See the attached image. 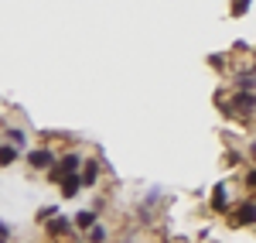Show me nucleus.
Wrapping results in <instances>:
<instances>
[{
    "label": "nucleus",
    "mask_w": 256,
    "mask_h": 243,
    "mask_svg": "<svg viewBox=\"0 0 256 243\" xmlns=\"http://www.w3.org/2000/svg\"><path fill=\"white\" fill-rule=\"evenodd\" d=\"M82 161H86V158H82L79 151H62L58 158H55V164L48 168V178L58 185L65 175H79V171H82Z\"/></svg>",
    "instance_id": "obj_1"
},
{
    "label": "nucleus",
    "mask_w": 256,
    "mask_h": 243,
    "mask_svg": "<svg viewBox=\"0 0 256 243\" xmlns=\"http://www.w3.org/2000/svg\"><path fill=\"white\" fill-rule=\"evenodd\" d=\"M222 113H226L229 120H246V117H253L256 113V93H232L229 103L222 106Z\"/></svg>",
    "instance_id": "obj_2"
},
{
    "label": "nucleus",
    "mask_w": 256,
    "mask_h": 243,
    "mask_svg": "<svg viewBox=\"0 0 256 243\" xmlns=\"http://www.w3.org/2000/svg\"><path fill=\"white\" fill-rule=\"evenodd\" d=\"M55 158H58V154H55L48 144H41V147H31V154H28V168H31V171H48V168L55 164Z\"/></svg>",
    "instance_id": "obj_3"
},
{
    "label": "nucleus",
    "mask_w": 256,
    "mask_h": 243,
    "mask_svg": "<svg viewBox=\"0 0 256 243\" xmlns=\"http://www.w3.org/2000/svg\"><path fill=\"white\" fill-rule=\"evenodd\" d=\"M229 226H256V202L246 199L236 209H229Z\"/></svg>",
    "instance_id": "obj_4"
},
{
    "label": "nucleus",
    "mask_w": 256,
    "mask_h": 243,
    "mask_svg": "<svg viewBox=\"0 0 256 243\" xmlns=\"http://www.w3.org/2000/svg\"><path fill=\"white\" fill-rule=\"evenodd\" d=\"M99 168H102V158H86V161H82V171H79L82 188H96V182H99Z\"/></svg>",
    "instance_id": "obj_5"
},
{
    "label": "nucleus",
    "mask_w": 256,
    "mask_h": 243,
    "mask_svg": "<svg viewBox=\"0 0 256 243\" xmlns=\"http://www.w3.org/2000/svg\"><path fill=\"white\" fill-rule=\"evenodd\" d=\"M44 233H48V240H68V236H72V223H68L65 216H52V219L44 223Z\"/></svg>",
    "instance_id": "obj_6"
},
{
    "label": "nucleus",
    "mask_w": 256,
    "mask_h": 243,
    "mask_svg": "<svg viewBox=\"0 0 256 243\" xmlns=\"http://www.w3.org/2000/svg\"><path fill=\"white\" fill-rule=\"evenodd\" d=\"M99 223V212L96 209H82V212H76V219H72V229H79V233H89L92 226Z\"/></svg>",
    "instance_id": "obj_7"
},
{
    "label": "nucleus",
    "mask_w": 256,
    "mask_h": 243,
    "mask_svg": "<svg viewBox=\"0 0 256 243\" xmlns=\"http://www.w3.org/2000/svg\"><path fill=\"white\" fill-rule=\"evenodd\" d=\"M212 212H229V185L226 182L212 188Z\"/></svg>",
    "instance_id": "obj_8"
},
{
    "label": "nucleus",
    "mask_w": 256,
    "mask_h": 243,
    "mask_svg": "<svg viewBox=\"0 0 256 243\" xmlns=\"http://www.w3.org/2000/svg\"><path fill=\"white\" fill-rule=\"evenodd\" d=\"M236 93H256V65L253 69H242L236 76Z\"/></svg>",
    "instance_id": "obj_9"
},
{
    "label": "nucleus",
    "mask_w": 256,
    "mask_h": 243,
    "mask_svg": "<svg viewBox=\"0 0 256 243\" xmlns=\"http://www.w3.org/2000/svg\"><path fill=\"white\" fill-rule=\"evenodd\" d=\"M58 188H62V199H76L82 192V182H79V175H65L58 182Z\"/></svg>",
    "instance_id": "obj_10"
},
{
    "label": "nucleus",
    "mask_w": 256,
    "mask_h": 243,
    "mask_svg": "<svg viewBox=\"0 0 256 243\" xmlns=\"http://www.w3.org/2000/svg\"><path fill=\"white\" fill-rule=\"evenodd\" d=\"M4 137H7V144H10V147H24V144H28V130H20V127H7V130H4Z\"/></svg>",
    "instance_id": "obj_11"
},
{
    "label": "nucleus",
    "mask_w": 256,
    "mask_h": 243,
    "mask_svg": "<svg viewBox=\"0 0 256 243\" xmlns=\"http://www.w3.org/2000/svg\"><path fill=\"white\" fill-rule=\"evenodd\" d=\"M18 147H10V144H0V168H10V164L18 161Z\"/></svg>",
    "instance_id": "obj_12"
},
{
    "label": "nucleus",
    "mask_w": 256,
    "mask_h": 243,
    "mask_svg": "<svg viewBox=\"0 0 256 243\" xmlns=\"http://www.w3.org/2000/svg\"><path fill=\"white\" fill-rule=\"evenodd\" d=\"M106 240H110V229H106V226H99V223L86 233V243H106Z\"/></svg>",
    "instance_id": "obj_13"
},
{
    "label": "nucleus",
    "mask_w": 256,
    "mask_h": 243,
    "mask_svg": "<svg viewBox=\"0 0 256 243\" xmlns=\"http://www.w3.org/2000/svg\"><path fill=\"white\" fill-rule=\"evenodd\" d=\"M222 164H226V168H239V164H242V154H239L236 147H226V154H222Z\"/></svg>",
    "instance_id": "obj_14"
},
{
    "label": "nucleus",
    "mask_w": 256,
    "mask_h": 243,
    "mask_svg": "<svg viewBox=\"0 0 256 243\" xmlns=\"http://www.w3.org/2000/svg\"><path fill=\"white\" fill-rule=\"evenodd\" d=\"M250 4H253V0H232V7H229V11H232V18H242V14L250 11Z\"/></svg>",
    "instance_id": "obj_15"
},
{
    "label": "nucleus",
    "mask_w": 256,
    "mask_h": 243,
    "mask_svg": "<svg viewBox=\"0 0 256 243\" xmlns=\"http://www.w3.org/2000/svg\"><path fill=\"white\" fill-rule=\"evenodd\" d=\"M52 216H58V205H44V209L38 212V223H48Z\"/></svg>",
    "instance_id": "obj_16"
},
{
    "label": "nucleus",
    "mask_w": 256,
    "mask_h": 243,
    "mask_svg": "<svg viewBox=\"0 0 256 243\" xmlns=\"http://www.w3.org/2000/svg\"><path fill=\"white\" fill-rule=\"evenodd\" d=\"M242 182H246V188H253V192H256V164L246 171V175H242Z\"/></svg>",
    "instance_id": "obj_17"
},
{
    "label": "nucleus",
    "mask_w": 256,
    "mask_h": 243,
    "mask_svg": "<svg viewBox=\"0 0 256 243\" xmlns=\"http://www.w3.org/2000/svg\"><path fill=\"white\" fill-rule=\"evenodd\" d=\"M0 243H10V226L0 223Z\"/></svg>",
    "instance_id": "obj_18"
},
{
    "label": "nucleus",
    "mask_w": 256,
    "mask_h": 243,
    "mask_svg": "<svg viewBox=\"0 0 256 243\" xmlns=\"http://www.w3.org/2000/svg\"><path fill=\"white\" fill-rule=\"evenodd\" d=\"M208 65H212V69H222V65H226V55H212Z\"/></svg>",
    "instance_id": "obj_19"
},
{
    "label": "nucleus",
    "mask_w": 256,
    "mask_h": 243,
    "mask_svg": "<svg viewBox=\"0 0 256 243\" xmlns=\"http://www.w3.org/2000/svg\"><path fill=\"white\" fill-rule=\"evenodd\" d=\"M250 161L256 164V137H253V141H250Z\"/></svg>",
    "instance_id": "obj_20"
}]
</instances>
